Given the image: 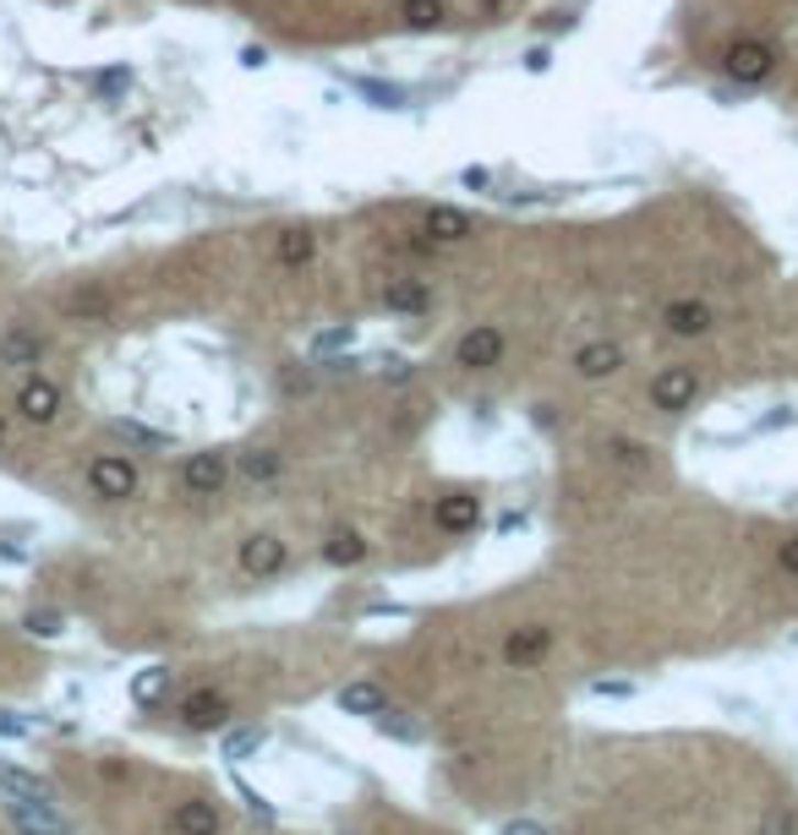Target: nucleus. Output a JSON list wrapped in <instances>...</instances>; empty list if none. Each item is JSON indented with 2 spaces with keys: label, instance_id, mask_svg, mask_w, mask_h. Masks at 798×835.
<instances>
[{
  "label": "nucleus",
  "instance_id": "nucleus-1",
  "mask_svg": "<svg viewBox=\"0 0 798 835\" xmlns=\"http://www.w3.org/2000/svg\"><path fill=\"white\" fill-rule=\"evenodd\" d=\"M138 486H143V475L127 453H94L88 459V492L99 503H127V497H138Z\"/></svg>",
  "mask_w": 798,
  "mask_h": 835
},
{
  "label": "nucleus",
  "instance_id": "nucleus-2",
  "mask_svg": "<svg viewBox=\"0 0 798 835\" xmlns=\"http://www.w3.org/2000/svg\"><path fill=\"white\" fill-rule=\"evenodd\" d=\"M722 72H728L739 88H755V83H766V77L777 72V50H772L766 39H733V44L722 50Z\"/></svg>",
  "mask_w": 798,
  "mask_h": 835
},
{
  "label": "nucleus",
  "instance_id": "nucleus-3",
  "mask_svg": "<svg viewBox=\"0 0 798 835\" xmlns=\"http://www.w3.org/2000/svg\"><path fill=\"white\" fill-rule=\"evenodd\" d=\"M503 355H509V339L498 322H477L455 339V366H466V372H492Z\"/></svg>",
  "mask_w": 798,
  "mask_h": 835
},
{
  "label": "nucleus",
  "instance_id": "nucleus-4",
  "mask_svg": "<svg viewBox=\"0 0 798 835\" xmlns=\"http://www.w3.org/2000/svg\"><path fill=\"white\" fill-rule=\"evenodd\" d=\"M695 399H700V372H695V366H662V372L651 377V410L684 416Z\"/></svg>",
  "mask_w": 798,
  "mask_h": 835
},
{
  "label": "nucleus",
  "instance_id": "nucleus-5",
  "mask_svg": "<svg viewBox=\"0 0 798 835\" xmlns=\"http://www.w3.org/2000/svg\"><path fill=\"white\" fill-rule=\"evenodd\" d=\"M50 355V339L28 322H6L0 328V372H39V361Z\"/></svg>",
  "mask_w": 798,
  "mask_h": 835
},
{
  "label": "nucleus",
  "instance_id": "nucleus-6",
  "mask_svg": "<svg viewBox=\"0 0 798 835\" xmlns=\"http://www.w3.org/2000/svg\"><path fill=\"white\" fill-rule=\"evenodd\" d=\"M61 405H66V394H61L55 377H44V372L22 377V388H17V416L28 420V426H55V420H61Z\"/></svg>",
  "mask_w": 798,
  "mask_h": 835
},
{
  "label": "nucleus",
  "instance_id": "nucleus-7",
  "mask_svg": "<svg viewBox=\"0 0 798 835\" xmlns=\"http://www.w3.org/2000/svg\"><path fill=\"white\" fill-rule=\"evenodd\" d=\"M225 481H230V459H225L219 448L186 453V464H181V492H186V497H219Z\"/></svg>",
  "mask_w": 798,
  "mask_h": 835
},
{
  "label": "nucleus",
  "instance_id": "nucleus-8",
  "mask_svg": "<svg viewBox=\"0 0 798 835\" xmlns=\"http://www.w3.org/2000/svg\"><path fill=\"white\" fill-rule=\"evenodd\" d=\"M422 235H427L433 246H466V241L477 235V219H471L466 208H455V202H433V208L422 213Z\"/></svg>",
  "mask_w": 798,
  "mask_h": 835
},
{
  "label": "nucleus",
  "instance_id": "nucleus-9",
  "mask_svg": "<svg viewBox=\"0 0 798 835\" xmlns=\"http://www.w3.org/2000/svg\"><path fill=\"white\" fill-rule=\"evenodd\" d=\"M6 820L17 835H72L66 814H55V803H39V798H6Z\"/></svg>",
  "mask_w": 798,
  "mask_h": 835
},
{
  "label": "nucleus",
  "instance_id": "nucleus-10",
  "mask_svg": "<svg viewBox=\"0 0 798 835\" xmlns=\"http://www.w3.org/2000/svg\"><path fill=\"white\" fill-rule=\"evenodd\" d=\"M553 656V628L547 623H525V628H514L509 639H503V661L514 667V672H531V667H542Z\"/></svg>",
  "mask_w": 798,
  "mask_h": 835
},
{
  "label": "nucleus",
  "instance_id": "nucleus-11",
  "mask_svg": "<svg viewBox=\"0 0 798 835\" xmlns=\"http://www.w3.org/2000/svg\"><path fill=\"white\" fill-rule=\"evenodd\" d=\"M662 328H667L673 339H706V333L717 328V311H711L706 300L684 295V300H667V306H662Z\"/></svg>",
  "mask_w": 798,
  "mask_h": 835
},
{
  "label": "nucleus",
  "instance_id": "nucleus-12",
  "mask_svg": "<svg viewBox=\"0 0 798 835\" xmlns=\"http://www.w3.org/2000/svg\"><path fill=\"white\" fill-rule=\"evenodd\" d=\"M433 525H438L444 536H471L481 525V497L477 492H449V497H438V503H433Z\"/></svg>",
  "mask_w": 798,
  "mask_h": 835
},
{
  "label": "nucleus",
  "instance_id": "nucleus-13",
  "mask_svg": "<svg viewBox=\"0 0 798 835\" xmlns=\"http://www.w3.org/2000/svg\"><path fill=\"white\" fill-rule=\"evenodd\" d=\"M285 562H291L285 541L269 536V530H258V536L241 541V568H247L252 579H274V573H285Z\"/></svg>",
  "mask_w": 798,
  "mask_h": 835
},
{
  "label": "nucleus",
  "instance_id": "nucleus-14",
  "mask_svg": "<svg viewBox=\"0 0 798 835\" xmlns=\"http://www.w3.org/2000/svg\"><path fill=\"white\" fill-rule=\"evenodd\" d=\"M170 831L175 835H219L225 831V814H219L214 798H186V803H175Z\"/></svg>",
  "mask_w": 798,
  "mask_h": 835
},
{
  "label": "nucleus",
  "instance_id": "nucleus-15",
  "mask_svg": "<svg viewBox=\"0 0 798 835\" xmlns=\"http://www.w3.org/2000/svg\"><path fill=\"white\" fill-rule=\"evenodd\" d=\"M619 366H624V344H613V339H591L575 350V377H586V383H602Z\"/></svg>",
  "mask_w": 798,
  "mask_h": 835
},
{
  "label": "nucleus",
  "instance_id": "nucleus-16",
  "mask_svg": "<svg viewBox=\"0 0 798 835\" xmlns=\"http://www.w3.org/2000/svg\"><path fill=\"white\" fill-rule=\"evenodd\" d=\"M225 715H230V699L219 689H197V694L181 699V721L192 732H214V726H225Z\"/></svg>",
  "mask_w": 798,
  "mask_h": 835
},
{
  "label": "nucleus",
  "instance_id": "nucleus-17",
  "mask_svg": "<svg viewBox=\"0 0 798 835\" xmlns=\"http://www.w3.org/2000/svg\"><path fill=\"white\" fill-rule=\"evenodd\" d=\"M383 306L400 311V317H422V311H433V284L427 278H389L383 284Z\"/></svg>",
  "mask_w": 798,
  "mask_h": 835
},
{
  "label": "nucleus",
  "instance_id": "nucleus-18",
  "mask_svg": "<svg viewBox=\"0 0 798 835\" xmlns=\"http://www.w3.org/2000/svg\"><path fill=\"white\" fill-rule=\"evenodd\" d=\"M313 257H318V235L307 224H291V230L274 235V263L280 268H307Z\"/></svg>",
  "mask_w": 798,
  "mask_h": 835
},
{
  "label": "nucleus",
  "instance_id": "nucleus-19",
  "mask_svg": "<svg viewBox=\"0 0 798 835\" xmlns=\"http://www.w3.org/2000/svg\"><path fill=\"white\" fill-rule=\"evenodd\" d=\"M334 704H339L345 715H367V721H378V715L389 710V694H383L372 678H356V683H345V689L334 694Z\"/></svg>",
  "mask_w": 798,
  "mask_h": 835
},
{
  "label": "nucleus",
  "instance_id": "nucleus-20",
  "mask_svg": "<svg viewBox=\"0 0 798 835\" xmlns=\"http://www.w3.org/2000/svg\"><path fill=\"white\" fill-rule=\"evenodd\" d=\"M345 88H356L361 99H372V110H411V88L400 83H383V77H345Z\"/></svg>",
  "mask_w": 798,
  "mask_h": 835
},
{
  "label": "nucleus",
  "instance_id": "nucleus-21",
  "mask_svg": "<svg viewBox=\"0 0 798 835\" xmlns=\"http://www.w3.org/2000/svg\"><path fill=\"white\" fill-rule=\"evenodd\" d=\"M0 792L11 798H39V803H55V781L33 776V770H17V765H0Z\"/></svg>",
  "mask_w": 798,
  "mask_h": 835
},
{
  "label": "nucleus",
  "instance_id": "nucleus-22",
  "mask_svg": "<svg viewBox=\"0 0 798 835\" xmlns=\"http://www.w3.org/2000/svg\"><path fill=\"white\" fill-rule=\"evenodd\" d=\"M236 470L258 486V481H274V475L285 470V453H280V448H252V453H241V459H236Z\"/></svg>",
  "mask_w": 798,
  "mask_h": 835
},
{
  "label": "nucleus",
  "instance_id": "nucleus-23",
  "mask_svg": "<svg viewBox=\"0 0 798 835\" xmlns=\"http://www.w3.org/2000/svg\"><path fill=\"white\" fill-rule=\"evenodd\" d=\"M367 557V541L356 536V530H334L328 541H323V562H334V568H356Z\"/></svg>",
  "mask_w": 798,
  "mask_h": 835
},
{
  "label": "nucleus",
  "instance_id": "nucleus-24",
  "mask_svg": "<svg viewBox=\"0 0 798 835\" xmlns=\"http://www.w3.org/2000/svg\"><path fill=\"white\" fill-rule=\"evenodd\" d=\"M263 748H269V732H263V726H241V732L225 737V759H230V765H241V759H252V754H263Z\"/></svg>",
  "mask_w": 798,
  "mask_h": 835
},
{
  "label": "nucleus",
  "instance_id": "nucleus-25",
  "mask_svg": "<svg viewBox=\"0 0 798 835\" xmlns=\"http://www.w3.org/2000/svg\"><path fill=\"white\" fill-rule=\"evenodd\" d=\"M400 17H405V28L427 33V28L444 22V0H400Z\"/></svg>",
  "mask_w": 798,
  "mask_h": 835
},
{
  "label": "nucleus",
  "instance_id": "nucleus-26",
  "mask_svg": "<svg viewBox=\"0 0 798 835\" xmlns=\"http://www.w3.org/2000/svg\"><path fill=\"white\" fill-rule=\"evenodd\" d=\"M66 306H72V317H94V322L110 317V295H105V289H77Z\"/></svg>",
  "mask_w": 798,
  "mask_h": 835
},
{
  "label": "nucleus",
  "instance_id": "nucleus-27",
  "mask_svg": "<svg viewBox=\"0 0 798 835\" xmlns=\"http://www.w3.org/2000/svg\"><path fill=\"white\" fill-rule=\"evenodd\" d=\"M22 628H28L33 639H61V612H50V606L39 612V606H33V612L22 617Z\"/></svg>",
  "mask_w": 798,
  "mask_h": 835
},
{
  "label": "nucleus",
  "instance_id": "nucleus-28",
  "mask_svg": "<svg viewBox=\"0 0 798 835\" xmlns=\"http://www.w3.org/2000/svg\"><path fill=\"white\" fill-rule=\"evenodd\" d=\"M127 83H132V72H127V66H110V72L94 77V94H99V99H116V94H127Z\"/></svg>",
  "mask_w": 798,
  "mask_h": 835
},
{
  "label": "nucleus",
  "instance_id": "nucleus-29",
  "mask_svg": "<svg viewBox=\"0 0 798 835\" xmlns=\"http://www.w3.org/2000/svg\"><path fill=\"white\" fill-rule=\"evenodd\" d=\"M378 732H383V737H400V743H416V737H422V732H416L405 715H389V710L378 715Z\"/></svg>",
  "mask_w": 798,
  "mask_h": 835
},
{
  "label": "nucleus",
  "instance_id": "nucleus-30",
  "mask_svg": "<svg viewBox=\"0 0 798 835\" xmlns=\"http://www.w3.org/2000/svg\"><path fill=\"white\" fill-rule=\"evenodd\" d=\"M116 437H127V442H143V448H164L160 431H149V426H138V420H116Z\"/></svg>",
  "mask_w": 798,
  "mask_h": 835
},
{
  "label": "nucleus",
  "instance_id": "nucleus-31",
  "mask_svg": "<svg viewBox=\"0 0 798 835\" xmlns=\"http://www.w3.org/2000/svg\"><path fill=\"white\" fill-rule=\"evenodd\" d=\"M164 683H170V672H164V667H149V672H143V678H138V683H132V694L143 699V704H149V699H160V689Z\"/></svg>",
  "mask_w": 798,
  "mask_h": 835
},
{
  "label": "nucleus",
  "instance_id": "nucleus-32",
  "mask_svg": "<svg viewBox=\"0 0 798 835\" xmlns=\"http://www.w3.org/2000/svg\"><path fill=\"white\" fill-rule=\"evenodd\" d=\"M350 339H356V328H350V322H345V328H323L318 339H313V350L328 355V350H339V344H350Z\"/></svg>",
  "mask_w": 798,
  "mask_h": 835
},
{
  "label": "nucleus",
  "instance_id": "nucleus-33",
  "mask_svg": "<svg viewBox=\"0 0 798 835\" xmlns=\"http://www.w3.org/2000/svg\"><path fill=\"white\" fill-rule=\"evenodd\" d=\"M608 453H613V459H619V464H645V448H640V442H630V437H613V442H608Z\"/></svg>",
  "mask_w": 798,
  "mask_h": 835
},
{
  "label": "nucleus",
  "instance_id": "nucleus-34",
  "mask_svg": "<svg viewBox=\"0 0 798 835\" xmlns=\"http://www.w3.org/2000/svg\"><path fill=\"white\" fill-rule=\"evenodd\" d=\"M236 792H241V803H247V809H252L258 820H274V809H269V798H258V792H252L247 781H236Z\"/></svg>",
  "mask_w": 798,
  "mask_h": 835
},
{
  "label": "nucleus",
  "instance_id": "nucleus-35",
  "mask_svg": "<svg viewBox=\"0 0 798 835\" xmlns=\"http://www.w3.org/2000/svg\"><path fill=\"white\" fill-rule=\"evenodd\" d=\"M777 562H783V573H788V579H798V536H788V541L777 547Z\"/></svg>",
  "mask_w": 798,
  "mask_h": 835
},
{
  "label": "nucleus",
  "instance_id": "nucleus-36",
  "mask_svg": "<svg viewBox=\"0 0 798 835\" xmlns=\"http://www.w3.org/2000/svg\"><path fill=\"white\" fill-rule=\"evenodd\" d=\"M591 694L597 699H630L635 694V683H608V678H602V683H591Z\"/></svg>",
  "mask_w": 798,
  "mask_h": 835
},
{
  "label": "nucleus",
  "instance_id": "nucleus-37",
  "mask_svg": "<svg viewBox=\"0 0 798 835\" xmlns=\"http://www.w3.org/2000/svg\"><path fill=\"white\" fill-rule=\"evenodd\" d=\"M761 835H794V814H766V825H761Z\"/></svg>",
  "mask_w": 798,
  "mask_h": 835
},
{
  "label": "nucleus",
  "instance_id": "nucleus-38",
  "mask_svg": "<svg viewBox=\"0 0 798 835\" xmlns=\"http://www.w3.org/2000/svg\"><path fill=\"white\" fill-rule=\"evenodd\" d=\"M460 180H466L471 191H487V186H492V169H477V164H471V169H466Z\"/></svg>",
  "mask_w": 798,
  "mask_h": 835
},
{
  "label": "nucleus",
  "instance_id": "nucleus-39",
  "mask_svg": "<svg viewBox=\"0 0 798 835\" xmlns=\"http://www.w3.org/2000/svg\"><path fill=\"white\" fill-rule=\"evenodd\" d=\"M503 835H547V831H542L536 820H509V825H503Z\"/></svg>",
  "mask_w": 798,
  "mask_h": 835
},
{
  "label": "nucleus",
  "instance_id": "nucleus-40",
  "mask_svg": "<svg viewBox=\"0 0 798 835\" xmlns=\"http://www.w3.org/2000/svg\"><path fill=\"white\" fill-rule=\"evenodd\" d=\"M241 61H247V66H269V50H263V44H252V50H241Z\"/></svg>",
  "mask_w": 798,
  "mask_h": 835
},
{
  "label": "nucleus",
  "instance_id": "nucleus-41",
  "mask_svg": "<svg viewBox=\"0 0 798 835\" xmlns=\"http://www.w3.org/2000/svg\"><path fill=\"white\" fill-rule=\"evenodd\" d=\"M0 732H6V737H22V732H28V721H17V715H0Z\"/></svg>",
  "mask_w": 798,
  "mask_h": 835
},
{
  "label": "nucleus",
  "instance_id": "nucleus-42",
  "mask_svg": "<svg viewBox=\"0 0 798 835\" xmlns=\"http://www.w3.org/2000/svg\"><path fill=\"white\" fill-rule=\"evenodd\" d=\"M0 442H6V416H0Z\"/></svg>",
  "mask_w": 798,
  "mask_h": 835
}]
</instances>
